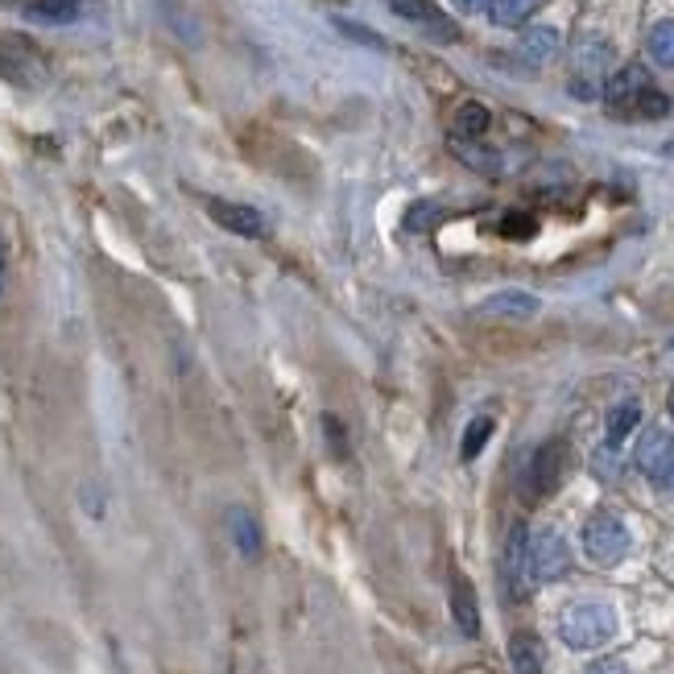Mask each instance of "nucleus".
I'll list each match as a JSON object with an SVG mask.
<instances>
[{
	"instance_id": "nucleus-28",
	"label": "nucleus",
	"mask_w": 674,
	"mask_h": 674,
	"mask_svg": "<svg viewBox=\"0 0 674 674\" xmlns=\"http://www.w3.org/2000/svg\"><path fill=\"white\" fill-rule=\"evenodd\" d=\"M0 294H4V241H0Z\"/></svg>"
},
{
	"instance_id": "nucleus-20",
	"label": "nucleus",
	"mask_w": 674,
	"mask_h": 674,
	"mask_svg": "<svg viewBox=\"0 0 674 674\" xmlns=\"http://www.w3.org/2000/svg\"><path fill=\"white\" fill-rule=\"evenodd\" d=\"M637 422H641V406H637V402H620L617 410L608 414V443H613V448H620V443L629 439V431H634Z\"/></svg>"
},
{
	"instance_id": "nucleus-21",
	"label": "nucleus",
	"mask_w": 674,
	"mask_h": 674,
	"mask_svg": "<svg viewBox=\"0 0 674 674\" xmlns=\"http://www.w3.org/2000/svg\"><path fill=\"white\" fill-rule=\"evenodd\" d=\"M492 431H497V422H492L488 414H480V418H472L468 431H464V443H460V455H464V460H476V455L485 451L488 439H492Z\"/></svg>"
},
{
	"instance_id": "nucleus-8",
	"label": "nucleus",
	"mask_w": 674,
	"mask_h": 674,
	"mask_svg": "<svg viewBox=\"0 0 674 674\" xmlns=\"http://www.w3.org/2000/svg\"><path fill=\"white\" fill-rule=\"evenodd\" d=\"M650 88V75H646V67L641 62H629V67H620L617 75L608 79V88H604V100H608V108L613 116H629L634 120V104L637 95Z\"/></svg>"
},
{
	"instance_id": "nucleus-15",
	"label": "nucleus",
	"mask_w": 674,
	"mask_h": 674,
	"mask_svg": "<svg viewBox=\"0 0 674 674\" xmlns=\"http://www.w3.org/2000/svg\"><path fill=\"white\" fill-rule=\"evenodd\" d=\"M30 21H38V25H71L79 21V0H30L25 9H21Z\"/></svg>"
},
{
	"instance_id": "nucleus-24",
	"label": "nucleus",
	"mask_w": 674,
	"mask_h": 674,
	"mask_svg": "<svg viewBox=\"0 0 674 674\" xmlns=\"http://www.w3.org/2000/svg\"><path fill=\"white\" fill-rule=\"evenodd\" d=\"M534 220L530 216H522V211H509L506 216V224H501V236H509V241H530L534 236Z\"/></svg>"
},
{
	"instance_id": "nucleus-27",
	"label": "nucleus",
	"mask_w": 674,
	"mask_h": 674,
	"mask_svg": "<svg viewBox=\"0 0 674 674\" xmlns=\"http://www.w3.org/2000/svg\"><path fill=\"white\" fill-rule=\"evenodd\" d=\"M460 13H485L488 9V0H451Z\"/></svg>"
},
{
	"instance_id": "nucleus-1",
	"label": "nucleus",
	"mask_w": 674,
	"mask_h": 674,
	"mask_svg": "<svg viewBox=\"0 0 674 674\" xmlns=\"http://www.w3.org/2000/svg\"><path fill=\"white\" fill-rule=\"evenodd\" d=\"M559 637L571 650H600L617 637V608L604 600H583L571 604L559 617Z\"/></svg>"
},
{
	"instance_id": "nucleus-13",
	"label": "nucleus",
	"mask_w": 674,
	"mask_h": 674,
	"mask_svg": "<svg viewBox=\"0 0 674 674\" xmlns=\"http://www.w3.org/2000/svg\"><path fill=\"white\" fill-rule=\"evenodd\" d=\"M228 530H232V543L244 559H257L262 555V525L248 509H228Z\"/></svg>"
},
{
	"instance_id": "nucleus-12",
	"label": "nucleus",
	"mask_w": 674,
	"mask_h": 674,
	"mask_svg": "<svg viewBox=\"0 0 674 674\" xmlns=\"http://www.w3.org/2000/svg\"><path fill=\"white\" fill-rule=\"evenodd\" d=\"M559 46H562V38H559V30H550V25H530L522 34V42H518V50H522V58L525 62H550V58L559 55Z\"/></svg>"
},
{
	"instance_id": "nucleus-30",
	"label": "nucleus",
	"mask_w": 674,
	"mask_h": 674,
	"mask_svg": "<svg viewBox=\"0 0 674 674\" xmlns=\"http://www.w3.org/2000/svg\"><path fill=\"white\" fill-rule=\"evenodd\" d=\"M666 153H674V141H671V146H666Z\"/></svg>"
},
{
	"instance_id": "nucleus-4",
	"label": "nucleus",
	"mask_w": 674,
	"mask_h": 674,
	"mask_svg": "<svg viewBox=\"0 0 674 674\" xmlns=\"http://www.w3.org/2000/svg\"><path fill=\"white\" fill-rule=\"evenodd\" d=\"M567 567H571V550H567V538H562L559 530H538L525 543V576L534 583L562 580Z\"/></svg>"
},
{
	"instance_id": "nucleus-14",
	"label": "nucleus",
	"mask_w": 674,
	"mask_h": 674,
	"mask_svg": "<svg viewBox=\"0 0 674 674\" xmlns=\"http://www.w3.org/2000/svg\"><path fill=\"white\" fill-rule=\"evenodd\" d=\"M488 125H492V113H488L480 100H468V104L455 108L451 137H460V141H476V137H485L488 132Z\"/></svg>"
},
{
	"instance_id": "nucleus-3",
	"label": "nucleus",
	"mask_w": 674,
	"mask_h": 674,
	"mask_svg": "<svg viewBox=\"0 0 674 674\" xmlns=\"http://www.w3.org/2000/svg\"><path fill=\"white\" fill-rule=\"evenodd\" d=\"M0 79L18 88H42L46 83V55L21 34H0Z\"/></svg>"
},
{
	"instance_id": "nucleus-7",
	"label": "nucleus",
	"mask_w": 674,
	"mask_h": 674,
	"mask_svg": "<svg viewBox=\"0 0 674 674\" xmlns=\"http://www.w3.org/2000/svg\"><path fill=\"white\" fill-rule=\"evenodd\" d=\"M207 216H211V220H216L220 228H228V232L244 236V241H265V236H269V224H265V216L257 211V207H248V204L211 199V204H207Z\"/></svg>"
},
{
	"instance_id": "nucleus-6",
	"label": "nucleus",
	"mask_w": 674,
	"mask_h": 674,
	"mask_svg": "<svg viewBox=\"0 0 674 674\" xmlns=\"http://www.w3.org/2000/svg\"><path fill=\"white\" fill-rule=\"evenodd\" d=\"M637 468L650 476L654 485H674V434L671 431H646L637 443Z\"/></svg>"
},
{
	"instance_id": "nucleus-11",
	"label": "nucleus",
	"mask_w": 674,
	"mask_h": 674,
	"mask_svg": "<svg viewBox=\"0 0 674 674\" xmlns=\"http://www.w3.org/2000/svg\"><path fill=\"white\" fill-rule=\"evenodd\" d=\"M538 311H543V302L534 294H525V290H501V294H492V299L476 306L480 318H534Z\"/></svg>"
},
{
	"instance_id": "nucleus-17",
	"label": "nucleus",
	"mask_w": 674,
	"mask_h": 674,
	"mask_svg": "<svg viewBox=\"0 0 674 674\" xmlns=\"http://www.w3.org/2000/svg\"><path fill=\"white\" fill-rule=\"evenodd\" d=\"M534 4L538 0H488V18H492V25H501V30H518V25L530 21Z\"/></svg>"
},
{
	"instance_id": "nucleus-16",
	"label": "nucleus",
	"mask_w": 674,
	"mask_h": 674,
	"mask_svg": "<svg viewBox=\"0 0 674 674\" xmlns=\"http://www.w3.org/2000/svg\"><path fill=\"white\" fill-rule=\"evenodd\" d=\"M509 658H513V671L518 674H543V646L534 634H518L509 641Z\"/></svg>"
},
{
	"instance_id": "nucleus-23",
	"label": "nucleus",
	"mask_w": 674,
	"mask_h": 674,
	"mask_svg": "<svg viewBox=\"0 0 674 674\" xmlns=\"http://www.w3.org/2000/svg\"><path fill=\"white\" fill-rule=\"evenodd\" d=\"M336 30L344 34V38H352V42H360V46H369V50H385V38H381V34H373V30H364V25H357V21L336 18Z\"/></svg>"
},
{
	"instance_id": "nucleus-2",
	"label": "nucleus",
	"mask_w": 674,
	"mask_h": 674,
	"mask_svg": "<svg viewBox=\"0 0 674 674\" xmlns=\"http://www.w3.org/2000/svg\"><path fill=\"white\" fill-rule=\"evenodd\" d=\"M629 530L617 513H592L583 525V555L596 562V567H617L629 555Z\"/></svg>"
},
{
	"instance_id": "nucleus-19",
	"label": "nucleus",
	"mask_w": 674,
	"mask_h": 674,
	"mask_svg": "<svg viewBox=\"0 0 674 674\" xmlns=\"http://www.w3.org/2000/svg\"><path fill=\"white\" fill-rule=\"evenodd\" d=\"M451 150H455V158L464 162V166L480 170V174H497L501 170V158L492 150H480L476 141H460V137H451Z\"/></svg>"
},
{
	"instance_id": "nucleus-25",
	"label": "nucleus",
	"mask_w": 674,
	"mask_h": 674,
	"mask_svg": "<svg viewBox=\"0 0 674 674\" xmlns=\"http://www.w3.org/2000/svg\"><path fill=\"white\" fill-rule=\"evenodd\" d=\"M323 427H327V439H332L336 455H348V451H344V431H339V418H332V414H327V418H323Z\"/></svg>"
},
{
	"instance_id": "nucleus-22",
	"label": "nucleus",
	"mask_w": 674,
	"mask_h": 674,
	"mask_svg": "<svg viewBox=\"0 0 674 674\" xmlns=\"http://www.w3.org/2000/svg\"><path fill=\"white\" fill-rule=\"evenodd\" d=\"M671 113V100L658 92L654 83L646 88V92L637 95V104H634V120H662V116Z\"/></svg>"
},
{
	"instance_id": "nucleus-18",
	"label": "nucleus",
	"mask_w": 674,
	"mask_h": 674,
	"mask_svg": "<svg viewBox=\"0 0 674 674\" xmlns=\"http://www.w3.org/2000/svg\"><path fill=\"white\" fill-rule=\"evenodd\" d=\"M646 50H650V58H654L658 67L674 71V21H658V25H650V34H646Z\"/></svg>"
},
{
	"instance_id": "nucleus-26",
	"label": "nucleus",
	"mask_w": 674,
	"mask_h": 674,
	"mask_svg": "<svg viewBox=\"0 0 674 674\" xmlns=\"http://www.w3.org/2000/svg\"><path fill=\"white\" fill-rule=\"evenodd\" d=\"M583 674H629L620 662H613V658H604V662H596V666H588Z\"/></svg>"
},
{
	"instance_id": "nucleus-29",
	"label": "nucleus",
	"mask_w": 674,
	"mask_h": 674,
	"mask_svg": "<svg viewBox=\"0 0 674 674\" xmlns=\"http://www.w3.org/2000/svg\"><path fill=\"white\" fill-rule=\"evenodd\" d=\"M666 410H671V418H674V385H671V397H666Z\"/></svg>"
},
{
	"instance_id": "nucleus-9",
	"label": "nucleus",
	"mask_w": 674,
	"mask_h": 674,
	"mask_svg": "<svg viewBox=\"0 0 674 674\" xmlns=\"http://www.w3.org/2000/svg\"><path fill=\"white\" fill-rule=\"evenodd\" d=\"M390 9H394L402 21H410V25H422L427 34H434L439 42H455L460 38V30L451 25L439 9H434L431 0H390Z\"/></svg>"
},
{
	"instance_id": "nucleus-5",
	"label": "nucleus",
	"mask_w": 674,
	"mask_h": 674,
	"mask_svg": "<svg viewBox=\"0 0 674 674\" xmlns=\"http://www.w3.org/2000/svg\"><path fill=\"white\" fill-rule=\"evenodd\" d=\"M562 464H567V448H562L559 439H546L543 448L534 451L530 472H525V492H530V501H543V497H550V492L559 488Z\"/></svg>"
},
{
	"instance_id": "nucleus-10",
	"label": "nucleus",
	"mask_w": 674,
	"mask_h": 674,
	"mask_svg": "<svg viewBox=\"0 0 674 674\" xmlns=\"http://www.w3.org/2000/svg\"><path fill=\"white\" fill-rule=\"evenodd\" d=\"M451 617L460 625L464 637H480V604H476V588L468 576H451Z\"/></svg>"
}]
</instances>
